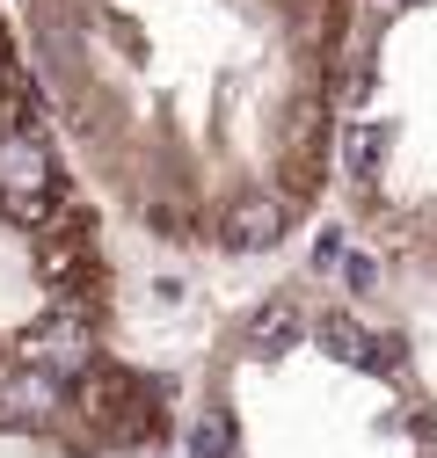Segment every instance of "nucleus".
<instances>
[{
	"label": "nucleus",
	"instance_id": "1",
	"mask_svg": "<svg viewBox=\"0 0 437 458\" xmlns=\"http://www.w3.org/2000/svg\"><path fill=\"white\" fill-rule=\"evenodd\" d=\"M292 218H299V197L255 182V190L227 197V211H218V248L227 255H270V248H285Z\"/></svg>",
	"mask_w": 437,
	"mask_h": 458
},
{
	"label": "nucleus",
	"instance_id": "2",
	"mask_svg": "<svg viewBox=\"0 0 437 458\" xmlns=\"http://www.w3.org/2000/svg\"><path fill=\"white\" fill-rule=\"evenodd\" d=\"M299 335H306V306H299V292H270L262 306H248V313H241V342H248L255 357L292 350Z\"/></svg>",
	"mask_w": 437,
	"mask_h": 458
},
{
	"label": "nucleus",
	"instance_id": "3",
	"mask_svg": "<svg viewBox=\"0 0 437 458\" xmlns=\"http://www.w3.org/2000/svg\"><path fill=\"white\" fill-rule=\"evenodd\" d=\"M313 342H321V350L336 357V364H364L379 335H372L357 313H343V306H336V313H321V320H313Z\"/></svg>",
	"mask_w": 437,
	"mask_h": 458
},
{
	"label": "nucleus",
	"instance_id": "4",
	"mask_svg": "<svg viewBox=\"0 0 437 458\" xmlns=\"http://www.w3.org/2000/svg\"><path fill=\"white\" fill-rule=\"evenodd\" d=\"M336 269H343V292H372V284H379V262L372 255H343Z\"/></svg>",
	"mask_w": 437,
	"mask_h": 458
},
{
	"label": "nucleus",
	"instance_id": "5",
	"mask_svg": "<svg viewBox=\"0 0 437 458\" xmlns=\"http://www.w3.org/2000/svg\"><path fill=\"white\" fill-rule=\"evenodd\" d=\"M336 262H343V241L321 233V241H313V269H336Z\"/></svg>",
	"mask_w": 437,
	"mask_h": 458
}]
</instances>
